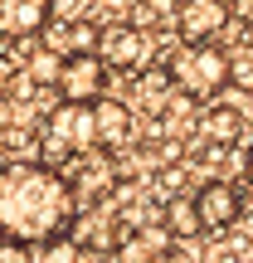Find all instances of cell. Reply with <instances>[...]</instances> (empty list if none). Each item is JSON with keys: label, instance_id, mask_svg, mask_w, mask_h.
Returning <instances> with one entry per match:
<instances>
[{"label": "cell", "instance_id": "cell-15", "mask_svg": "<svg viewBox=\"0 0 253 263\" xmlns=\"http://www.w3.org/2000/svg\"><path fill=\"white\" fill-rule=\"evenodd\" d=\"M229 83L253 93V54H229Z\"/></svg>", "mask_w": 253, "mask_h": 263}, {"label": "cell", "instance_id": "cell-8", "mask_svg": "<svg viewBox=\"0 0 253 263\" xmlns=\"http://www.w3.org/2000/svg\"><path fill=\"white\" fill-rule=\"evenodd\" d=\"M54 0H0V39H29L49 25Z\"/></svg>", "mask_w": 253, "mask_h": 263}, {"label": "cell", "instance_id": "cell-11", "mask_svg": "<svg viewBox=\"0 0 253 263\" xmlns=\"http://www.w3.org/2000/svg\"><path fill=\"white\" fill-rule=\"evenodd\" d=\"M59 68H64V54L39 44L34 54H25V83L29 88H54L59 83Z\"/></svg>", "mask_w": 253, "mask_h": 263}, {"label": "cell", "instance_id": "cell-1", "mask_svg": "<svg viewBox=\"0 0 253 263\" xmlns=\"http://www.w3.org/2000/svg\"><path fill=\"white\" fill-rule=\"evenodd\" d=\"M78 205L68 176H59L44 161H10L0 171V239L20 249H49L68 239Z\"/></svg>", "mask_w": 253, "mask_h": 263}, {"label": "cell", "instance_id": "cell-2", "mask_svg": "<svg viewBox=\"0 0 253 263\" xmlns=\"http://www.w3.org/2000/svg\"><path fill=\"white\" fill-rule=\"evenodd\" d=\"M166 78H170V88L180 98L205 103V98L229 88V54L219 44H180L166 59Z\"/></svg>", "mask_w": 253, "mask_h": 263}, {"label": "cell", "instance_id": "cell-18", "mask_svg": "<svg viewBox=\"0 0 253 263\" xmlns=\"http://www.w3.org/2000/svg\"><path fill=\"white\" fill-rule=\"evenodd\" d=\"M244 166H248V180H253V141H248V156H244Z\"/></svg>", "mask_w": 253, "mask_h": 263}, {"label": "cell", "instance_id": "cell-10", "mask_svg": "<svg viewBox=\"0 0 253 263\" xmlns=\"http://www.w3.org/2000/svg\"><path fill=\"white\" fill-rule=\"evenodd\" d=\"M68 190H73V205H93L112 190V161L98 156V161H83V166L68 176Z\"/></svg>", "mask_w": 253, "mask_h": 263}, {"label": "cell", "instance_id": "cell-5", "mask_svg": "<svg viewBox=\"0 0 253 263\" xmlns=\"http://www.w3.org/2000/svg\"><path fill=\"white\" fill-rule=\"evenodd\" d=\"M170 15H176V34L185 39V44H209V39L229 25V5L224 0H176Z\"/></svg>", "mask_w": 253, "mask_h": 263}, {"label": "cell", "instance_id": "cell-3", "mask_svg": "<svg viewBox=\"0 0 253 263\" xmlns=\"http://www.w3.org/2000/svg\"><path fill=\"white\" fill-rule=\"evenodd\" d=\"M98 146V132H93V107L83 103H64L59 112H49V137H44V166L68 156H88Z\"/></svg>", "mask_w": 253, "mask_h": 263}, {"label": "cell", "instance_id": "cell-4", "mask_svg": "<svg viewBox=\"0 0 253 263\" xmlns=\"http://www.w3.org/2000/svg\"><path fill=\"white\" fill-rule=\"evenodd\" d=\"M59 93H64V103H83L93 107L98 98L107 93V64L98 54H68L64 68H59Z\"/></svg>", "mask_w": 253, "mask_h": 263}, {"label": "cell", "instance_id": "cell-13", "mask_svg": "<svg viewBox=\"0 0 253 263\" xmlns=\"http://www.w3.org/2000/svg\"><path fill=\"white\" fill-rule=\"evenodd\" d=\"M239 132H244V117H239L234 107H209V112H205V137L215 141V146L239 141Z\"/></svg>", "mask_w": 253, "mask_h": 263}, {"label": "cell", "instance_id": "cell-9", "mask_svg": "<svg viewBox=\"0 0 253 263\" xmlns=\"http://www.w3.org/2000/svg\"><path fill=\"white\" fill-rule=\"evenodd\" d=\"M93 132H98V146H122L131 137V107L122 98H98L93 103Z\"/></svg>", "mask_w": 253, "mask_h": 263}, {"label": "cell", "instance_id": "cell-16", "mask_svg": "<svg viewBox=\"0 0 253 263\" xmlns=\"http://www.w3.org/2000/svg\"><path fill=\"white\" fill-rule=\"evenodd\" d=\"M44 263H83V254H78L73 239H54V244L44 249Z\"/></svg>", "mask_w": 253, "mask_h": 263}, {"label": "cell", "instance_id": "cell-12", "mask_svg": "<svg viewBox=\"0 0 253 263\" xmlns=\"http://www.w3.org/2000/svg\"><path fill=\"white\" fill-rule=\"evenodd\" d=\"M166 234L170 239H195V234H205L200 229V215H195V200H170L166 205Z\"/></svg>", "mask_w": 253, "mask_h": 263}, {"label": "cell", "instance_id": "cell-7", "mask_svg": "<svg viewBox=\"0 0 253 263\" xmlns=\"http://www.w3.org/2000/svg\"><path fill=\"white\" fill-rule=\"evenodd\" d=\"M195 215H200V229H229L244 215V200H239V190L229 180H209L195 195Z\"/></svg>", "mask_w": 253, "mask_h": 263}, {"label": "cell", "instance_id": "cell-19", "mask_svg": "<svg viewBox=\"0 0 253 263\" xmlns=\"http://www.w3.org/2000/svg\"><path fill=\"white\" fill-rule=\"evenodd\" d=\"M248 29H253V25H248Z\"/></svg>", "mask_w": 253, "mask_h": 263}, {"label": "cell", "instance_id": "cell-17", "mask_svg": "<svg viewBox=\"0 0 253 263\" xmlns=\"http://www.w3.org/2000/svg\"><path fill=\"white\" fill-rule=\"evenodd\" d=\"M0 263H34V258H29V249H20V244H5V239H0Z\"/></svg>", "mask_w": 253, "mask_h": 263}, {"label": "cell", "instance_id": "cell-14", "mask_svg": "<svg viewBox=\"0 0 253 263\" xmlns=\"http://www.w3.org/2000/svg\"><path fill=\"white\" fill-rule=\"evenodd\" d=\"M98 39H103V29L93 25V20H68V29H64V59L68 54H98Z\"/></svg>", "mask_w": 253, "mask_h": 263}, {"label": "cell", "instance_id": "cell-6", "mask_svg": "<svg viewBox=\"0 0 253 263\" xmlns=\"http://www.w3.org/2000/svg\"><path fill=\"white\" fill-rule=\"evenodd\" d=\"M98 59H103L107 68L137 73V68H146V59H151V39L141 34L137 25H112V29H103V39H98Z\"/></svg>", "mask_w": 253, "mask_h": 263}]
</instances>
